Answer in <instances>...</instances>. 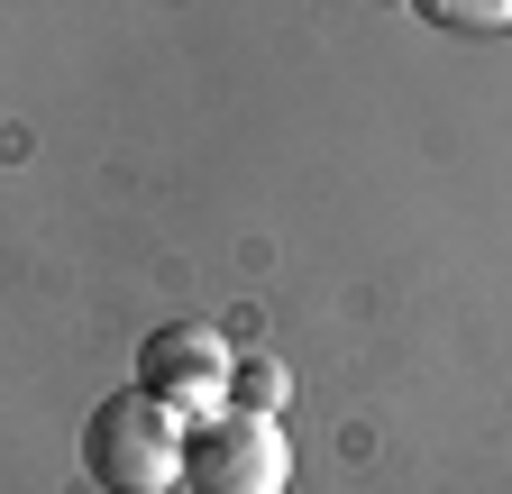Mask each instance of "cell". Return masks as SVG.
Masks as SVG:
<instances>
[{"instance_id": "277c9868", "label": "cell", "mask_w": 512, "mask_h": 494, "mask_svg": "<svg viewBox=\"0 0 512 494\" xmlns=\"http://www.w3.org/2000/svg\"><path fill=\"white\" fill-rule=\"evenodd\" d=\"M412 10L448 37H503L512 28V0H412Z\"/></svg>"}, {"instance_id": "3957f363", "label": "cell", "mask_w": 512, "mask_h": 494, "mask_svg": "<svg viewBox=\"0 0 512 494\" xmlns=\"http://www.w3.org/2000/svg\"><path fill=\"white\" fill-rule=\"evenodd\" d=\"M229 376H238V348H229V330H211V321H165V330L138 348V385H147L174 421L229 412Z\"/></svg>"}, {"instance_id": "7a4b0ae2", "label": "cell", "mask_w": 512, "mask_h": 494, "mask_svg": "<svg viewBox=\"0 0 512 494\" xmlns=\"http://www.w3.org/2000/svg\"><path fill=\"white\" fill-rule=\"evenodd\" d=\"M183 485L192 494H284L293 485V440H284V421L275 412H211V421H192V440H183Z\"/></svg>"}, {"instance_id": "5b68a950", "label": "cell", "mask_w": 512, "mask_h": 494, "mask_svg": "<svg viewBox=\"0 0 512 494\" xmlns=\"http://www.w3.org/2000/svg\"><path fill=\"white\" fill-rule=\"evenodd\" d=\"M284 394H293V376L275 357H238V376H229V403H247V412H284Z\"/></svg>"}, {"instance_id": "6da1fadb", "label": "cell", "mask_w": 512, "mask_h": 494, "mask_svg": "<svg viewBox=\"0 0 512 494\" xmlns=\"http://www.w3.org/2000/svg\"><path fill=\"white\" fill-rule=\"evenodd\" d=\"M183 440H192V421H174L147 385H128L83 421V476L101 494H165L183 485Z\"/></svg>"}]
</instances>
